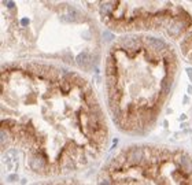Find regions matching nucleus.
Masks as SVG:
<instances>
[{
    "label": "nucleus",
    "mask_w": 192,
    "mask_h": 185,
    "mask_svg": "<svg viewBox=\"0 0 192 185\" xmlns=\"http://www.w3.org/2000/svg\"><path fill=\"white\" fill-rule=\"evenodd\" d=\"M2 155L34 181L78 177L106 158L104 102L84 73L43 60L2 63Z\"/></svg>",
    "instance_id": "obj_1"
},
{
    "label": "nucleus",
    "mask_w": 192,
    "mask_h": 185,
    "mask_svg": "<svg viewBox=\"0 0 192 185\" xmlns=\"http://www.w3.org/2000/svg\"><path fill=\"white\" fill-rule=\"evenodd\" d=\"M181 74L177 47L151 34H123L104 49L103 102L121 134L148 136L176 91Z\"/></svg>",
    "instance_id": "obj_2"
},
{
    "label": "nucleus",
    "mask_w": 192,
    "mask_h": 185,
    "mask_svg": "<svg viewBox=\"0 0 192 185\" xmlns=\"http://www.w3.org/2000/svg\"><path fill=\"white\" fill-rule=\"evenodd\" d=\"M2 56L91 73L103 59L99 21L84 4L2 2Z\"/></svg>",
    "instance_id": "obj_3"
},
{
    "label": "nucleus",
    "mask_w": 192,
    "mask_h": 185,
    "mask_svg": "<svg viewBox=\"0 0 192 185\" xmlns=\"http://www.w3.org/2000/svg\"><path fill=\"white\" fill-rule=\"evenodd\" d=\"M95 185H192V154L173 144H126L102 163Z\"/></svg>",
    "instance_id": "obj_4"
},
{
    "label": "nucleus",
    "mask_w": 192,
    "mask_h": 185,
    "mask_svg": "<svg viewBox=\"0 0 192 185\" xmlns=\"http://www.w3.org/2000/svg\"><path fill=\"white\" fill-rule=\"evenodd\" d=\"M84 6L118 36L151 34L174 44L188 22L184 2H93Z\"/></svg>",
    "instance_id": "obj_5"
},
{
    "label": "nucleus",
    "mask_w": 192,
    "mask_h": 185,
    "mask_svg": "<svg viewBox=\"0 0 192 185\" xmlns=\"http://www.w3.org/2000/svg\"><path fill=\"white\" fill-rule=\"evenodd\" d=\"M184 6L188 13V23L185 26L184 33L180 36L174 45L178 49L181 59L192 66V2H184Z\"/></svg>",
    "instance_id": "obj_6"
},
{
    "label": "nucleus",
    "mask_w": 192,
    "mask_h": 185,
    "mask_svg": "<svg viewBox=\"0 0 192 185\" xmlns=\"http://www.w3.org/2000/svg\"><path fill=\"white\" fill-rule=\"evenodd\" d=\"M29 185H91L89 183L84 181L78 177H69V178H57V180H44V181H33Z\"/></svg>",
    "instance_id": "obj_7"
},
{
    "label": "nucleus",
    "mask_w": 192,
    "mask_h": 185,
    "mask_svg": "<svg viewBox=\"0 0 192 185\" xmlns=\"http://www.w3.org/2000/svg\"><path fill=\"white\" fill-rule=\"evenodd\" d=\"M191 134H192V106H191Z\"/></svg>",
    "instance_id": "obj_8"
}]
</instances>
